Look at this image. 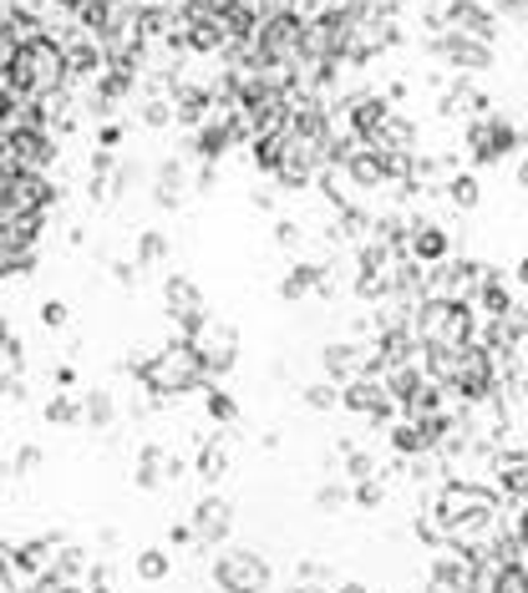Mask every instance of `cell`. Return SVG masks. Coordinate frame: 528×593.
<instances>
[{
    "mask_svg": "<svg viewBox=\"0 0 528 593\" xmlns=\"http://www.w3.org/2000/svg\"><path fill=\"white\" fill-rule=\"evenodd\" d=\"M482 593H528V553H514L508 563H498V573L488 579Z\"/></svg>",
    "mask_w": 528,
    "mask_h": 593,
    "instance_id": "cell-1",
    "label": "cell"
}]
</instances>
